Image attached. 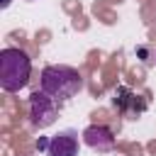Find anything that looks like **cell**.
I'll list each match as a JSON object with an SVG mask.
<instances>
[{
	"mask_svg": "<svg viewBox=\"0 0 156 156\" xmlns=\"http://www.w3.org/2000/svg\"><path fill=\"white\" fill-rule=\"evenodd\" d=\"M78 132L76 129H63L58 134H54L49 141H46V149L44 154L46 156H78Z\"/></svg>",
	"mask_w": 156,
	"mask_h": 156,
	"instance_id": "obj_5",
	"label": "cell"
},
{
	"mask_svg": "<svg viewBox=\"0 0 156 156\" xmlns=\"http://www.w3.org/2000/svg\"><path fill=\"white\" fill-rule=\"evenodd\" d=\"M32 73V58L15 46H7L0 51V88L5 93H17L29 83Z\"/></svg>",
	"mask_w": 156,
	"mask_h": 156,
	"instance_id": "obj_2",
	"label": "cell"
},
{
	"mask_svg": "<svg viewBox=\"0 0 156 156\" xmlns=\"http://www.w3.org/2000/svg\"><path fill=\"white\" fill-rule=\"evenodd\" d=\"M80 136H83L85 146H90V149L98 151V154H110V151H115V146H117L112 129L105 127V124H90V127L83 129Z\"/></svg>",
	"mask_w": 156,
	"mask_h": 156,
	"instance_id": "obj_4",
	"label": "cell"
},
{
	"mask_svg": "<svg viewBox=\"0 0 156 156\" xmlns=\"http://www.w3.org/2000/svg\"><path fill=\"white\" fill-rule=\"evenodd\" d=\"M61 112V100L46 95L41 88L29 95V122L34 129H46L56 122Z\"/></svg>",
	"mask_w": 156,
	"mask_h": 156,
	"instance_id": "obj_3",
	"label": "cell"
},
{
	"mask_svg": "<svg viewBox=\"0 0 156 156\" xmlns=\"http://www.w3.org/2000/svg\"><path fill=\"white\" fill-rule=\"evenodd\" d=\"M112 105L129 119H136L144 110H146V102L139 100V95H134L129 88H117L115 90V98H112Z\"/></svg>",
	"mask_w": 156,
	"mask_h": 156,
	"instance_id": "obj_6",
	"label": "cell"
},
{
	"mask_svg": "<svg viewBox=\"0 0 156 156\" xmlns=\"http://www.w3.org/2000/svg\"><path fill=\"white\" fill-rule=\"evenodd\" d=\"M29 2H32V0H29Z\"/></svg>",
	"mask_w": 156,
	"mask_h": 156,
	"instance_id": "obj_8",
	"label": "cell"
},
{
	"mask_svg": "<svg viewBox=\"0 0 156 156\" xmlns=\"http://www.w3.org/2000/svg\"><path fill=\"white\" fill-rule=\"evenodd\" d=\"M10 2H12V0H0V7H7Z\"/></svg>",
	"mask_w": 156,
	"mask_h": 156,
	"instance_id": "obj_7",
	"label": "cell"
},
{
	"mask_svg": "<svg viewBox=\"0 0 156 156\" xmlns=\"http://www.w3.org/2000/svg\"><path fill=\"white\" fill-rule=\"evenodd\" d=\"M39 88L56 98V100H71L80 93L83 88V78L78 73V68L73 66H63V63H51L41 71V78H39Z\"/></svg>",
	"mask_w": 156,
	"mask_h": 156,
	"instance_id": "obj_1",
	"label": "cell"
}]
</instances>
